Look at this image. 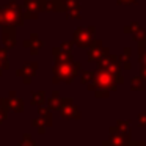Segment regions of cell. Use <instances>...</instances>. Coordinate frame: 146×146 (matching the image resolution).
<instances>
[{
    "instance_id": "1",
    "label": "cell",
    "mask_w": 146,
    "mask_h": 146,
    "mask_svg": "<svg viewBox=\"0 0 146 146\" xmlns=\"http://www.w3.org/2000/svg\"><path fill=\"white\" fill-rule=\"evenodd\" d=\"M123 82V77H116L113 74L107 72V71H101L98 74V85L107 90H116V83Z\"/></svg>"
},
{
    "instance_id": "2",
    "label": "cell",
    "mask_w": 146,
    "mask_h": 146,
    "mask_svg": "<svg viewBox=\"0 0 146 146\" xmlns=\"http://www.w3.org/2000/svg\"><path fill=\"white\" fill-rule=\"evenodd\" d=\"M124 32L130 33V35H132L133 38L138 41L140 46L146 42V32H145V29H143V27H140L137 22H133V24H130L129 27H126V29H124Z\"/></svg>"
},
{
    "instance_id": "3",
    "label": "cell",
    "mask_w": 146,
    "mask_h": 146,
    "mask_svg": "<svg viewBox=\"0 0 146 146\" xmlns=\"http://www.w3.org/2000/svg\"><path fill=\"white\" fill-rule=\"evenodd\" d=\"M113 137H111L110 146H127L129 145V135L123 132H116V129H113Z\"/></svg>"
},
{
    "instance_id": "4",
    "label": "cell",
    "mask_w": 146,
    "mask_h": 146,
    "mask_svg": "<svg viewBox=\"0 0 146 146\" xmlns=\"http://www.w3.org/2000/svg\"><path fill=\"white\" fill-rule=\"evenodd\" d=\"M145 88H146V83L140 76L133 77V79L130 80V90H132V91H145Z\"/></svg>"
},
{
    "instance_id": "5",
    "label": "cell",
    "mask_w": 146,
    "mask_h": 146,
    "mask_svg": "<svg viewBox=\"0 0 146 146\" xmlns=\"http://www.w3.org/2000/svg\"><path fill=\"white\" fill-rule=\"evenodd\" d=\"M129 57H130V49H126V50L123 52V55L118 58V63H119V66H123V68H126V69H129V68H130Z\"/></svg>"
},
{
    "instance_id": "6",
    "label": "cell",
    "mask_w": 146,
    "mask_h": 146,
    "mask_svg": "<svg viewBox=\"0 0 146 146\" xmlns=\"http://www.w3.org/2000/svg\"><path fill=\"white\" fill-rule=\"evenodd\" d=\"M138 57H140V64H141V66H146V42L140 46Z\"/></svg>"
},
{
    "instance_id": "7",
    "label": "cell",
    "mask_w": 146,
    "mask_h": 146,
    "mask_svg": "<svg viewBox=\"0 0 146 146\" xmlns=\"http://www.w3.org/2000/svg\"><path fill=\"white\" fill-rule=\"evenodd\" d=\"M138 121H140V127H146V111L138 115Z\"/></svg>"
},
{
    "instance_id": "8",
    "label": "cell",
    "mask_w": 146,
    "mask_h": 146,
    "mask_svg": "<svg viewBox=\"0 0 146 146\" xmlns=\"http://www.w3.org/2000/svg\"><path fill=\"white\" fill-rule=\"evenodd\" d=\"M137 0H118V3L119 5H132V3H135Z\"/></svg>"
},
{
    "instance_id": "9",
    "label": "cell",
    "mask_w": 146,
    "mask_h": 146,
    "mask_svg": "<svg viewBox=\"0 0 146 146\" xmlns=\"http://www.w3.org/2000/svg\"><path fill=\"white\" fill-rule=\"evenodd\" d=\"M127 146H145V141H129Z\"/></svg>"
},
{
    "instance_id": "10",
    "label": "cell",
    "mask_w": 146,
    "mask_h": 146,
    "mask_svg": "<svg viewBox=\"0 0 146 146\" xmlns=\"http://www.w3.org/2000/svg\"><path fill=\"white\" fill-rule=\"evenodd\" d=\"M140 77H141L146 83V66H141V74H140Z\"/></svg>"
}]
</instances>
